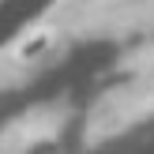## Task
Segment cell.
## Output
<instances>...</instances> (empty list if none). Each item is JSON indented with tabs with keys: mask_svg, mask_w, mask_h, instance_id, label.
<instances>
[{
	"mask_svg": "<svg viewBox=\"0 0 154 154\" xmlns=\"http://www.w3.org/2000/svg\"><path fill=\"white\" fill-rule=\"evenodd\" d=\"M53 42H57V30L53 26H38V30H30V34H23L19 42H15V60L19 64H34V60H42L45 53L53 49Z\"/></svg>",
	"mask_w": 154,
	"mask_h": 154,
	"instance_id": "cell-1",
	"label": "cell"
}]
</instances>
